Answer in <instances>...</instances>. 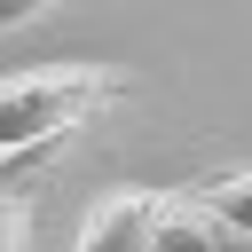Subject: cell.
<instances>
[{
  "label": "cell",
  "mask_w": 252,
  "mask_h": 252,
  "mask_svg": "<svg viewBox=\"0 0 252 252\" xmlns=\"http://www.w3.org/2000/svg\"><path fill=\"white\" fill-rule=\"evenodd\" d=\"M110 102H126V71L118 63H32V71L0 79V165L71 142Z\"/></svg>",
  "instance_id": "6da1fadb"
},
{
  "label": "cell",
  "mask_w": 252,
  "mask_h": 252,
  "mask_svg": "<svg viewBox=\"0 0 252 252\" xmlns=\"http://www.w3.org/2000/svg\"><path fill=\"white\" fill-rule=\"evenodd\" d=\"M150 252H252V236H236V228H228L197 189H158Z\"/></svg>",
  "instance_id": "7a4b0ae2"
},
{
  "label": "cell",
  "mask_w": 252,
  "mask_h": 252,
  "mask_svg": "<svg viewBox=\"0 0 252 252\" xmlns=\"http://www.w3.org/2000/svg\"><path fill=\"white\" fill-rule=\"evenodd\" d=\"M150 220H158V189H110L87 205L71 252H150Z\"/></svg>",
  "instance_id": "3957f363"
},
{
  "label": "cell",
  "mask_w": 252,
  "mask_h": 252,
  "mask_svg": "<svg viewBox=\"0 0 252 252\" xmlns=\"http://www.w3.org/2000/svg\"><path fill=\"white\" fill-rule=\"evenodd\" d=\"M197 197H205V205H213V213H220V220H228L236 236H252V165H236V173L205 181Z\"/></svg>",
  "instance_id": "277c9868"
},
{
  "label": "cell",
  "mask_w": 252,
  "mask_h": 252,
  "mask_svg": "<svg viewBox=\"0 0 252 252\" xmlns=\"http://www.w3.org/2000/svg\"><path fill=\"white\" fill-rule=\"evenodd\" d=\"M32 244V205L16 189H0V252H24Z\"/></svg>",
  "instance_id": "5b68a950"
},
{
  "label": "cell",
  "mask_w": 252,
  "mask_h": 252,
  "mask_svg": "<svg viewBox=\"0 0 252 252\" xmlns=\"http://www.w3.org/2000/svg\"><path fill=\"white\" fill-rule=\"evenodd\" d=\"M55 8H71V0H0V32H24L39 16H55Z\"/></svg>",
  "instance_id": "8992f818"
}]
</instances>
